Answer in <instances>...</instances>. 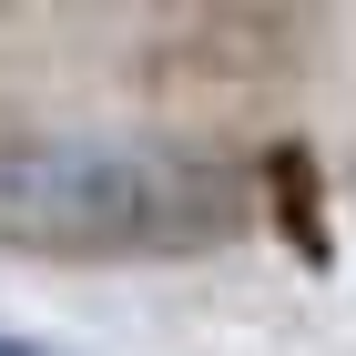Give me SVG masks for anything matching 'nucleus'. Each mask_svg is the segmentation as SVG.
Returning a JSON list of instances; mask_svg holds the SVG:
<instances>
[{"label":"nucleus","mask_w":356,"mask_h":356,"mask_svg":"<svg viewBox=\"0 0 356 356\" xmlns=\"http://www.w3.org/2000/svg\"><path fill=\"white\" fill-rule=\"evenodd\" d=\"M254 184L193 143L112 133H0V245L10 254H204L245 234Z\"/></svg>","instance_id":"1"},{"label":"nucleus","mask_w":356,"mask_h":356,"mask_svg":"<svg viewBox=\"0 0 356 356\" xmlns=\"http://www.w3.org/2000/svg\"><path fill=\"white\" fill-rule=\"evenodd\" d=\"M305 51V10H184L153 31V82H285Z\"/></svg>","instance_id":"2"},{"label":"nucleus","mask_w":356,"mask_h":356,"mask_svg":"<svg viewBox=\"0 0 356 356\" xmlns=\"http://www.w3.org/2000/svg\"><path fill=\"white\" fill-rule=\"evenodd\" d=\"M0 356H41V346H21V336H0Z\"/></svg>","instance_id":"3"}]
</instances>
